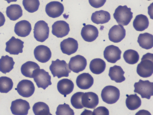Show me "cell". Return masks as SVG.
Returning <instances> with one entry per match:
<instances>
[{"instance_id": "6da1fadb", "label": "cell", "mask_w": 153, "mask_h": 115, "mask_svg": "<svg viewBox=\"0 0 153 115\" xmlns=\"http://www.w3.org/2000/svg\"><path fill=\"white\" fill-rule=\"evenodd\" d=\"M153 54L147 53L144 55L141 61L137 66V74L143 78L151 76L153 73Z\"/></svg>"}, {"instance_id": "7a4b0ae2", "label": "cell", "mask_w": 153, "mask_h": 115, "mask_svg": "<svg viewBox=\"0 0 153 115\" xmlns=\"http://www.w3.org/2000/svg\"><path fill=\"white\" fill-rule=\"evenodd\" d=\"M49 69L54 77L56 76L58 78L62 77H68L71 72L68 64L64 60H60L57 59L52 61Z\"/></svg>"}, {"instance_id": "3957f363", "label": "cell", "mask_w": 153, "mask_h": 115, "mask_svg": "<svg viewBox=\"0 0 153 115\" xmlns=\"http://www.w3.org/2000/svg\"><path fill=\"white\" fill-rule=\"evenodd\" d=\"M131 8L126 5L118 6L115 10L113 16L117 22L123 26L127 25L133 18Z\"/></svg>"}, {"instance_id": "277c9868", "label": "cell", "mask_w": 153, "mask_h": 115, "mask_svg": "<svg viewBox=\"0 0 153 115\" xmlns=\"http://www.w3.org/2000/svg\"><path fill=\"white\" fill-rule=\"evenodd\" d=\"M134 92L140 95L142 98L149 99L153 95V83L149 80L140 79L138 82L134 83Z\"/></svg>"}, {"instance_id": "5b68a950", "label": "cell", "mask_w": 153, "mask_h": 115, "mask_svg": "<svg viewBox=\"0 0 153 115\" xmlns=\"http://www.w3.org/2000/svg\"><path fill=\"white\" fill-rule=\"evenodd\" d=\"M120 96V92L119 89L111 85L105 87L101 93V97L103 101L109 104L116 103L119 99Z\"/></svg>"}, {"instance_id": "8992f818", "label": "cell", "mask_w": 153, "mask_h": 115, "mask_svg": "<svg viewBox=\"0 0 153 115\" xmlns=\"http://www.w3.org/2000/svg\"><path fill=\"white\" fill-rule=\"evenodd\" d=\"M33 30L34 36L37 41L43 42L48 38L49 28L48 24L45 21L37 22L35 24Z\"/></svg>"}, {"instance_id": "52a82bcc", "label": "cell", "mask_w": 153, "mask_h": 115, "mask_svg": "<svg viewBox=\"0 0 153 115\" xmlns=\"http://www.w3.org/2000/svg\"><path fill=\"white\" fill-rule=\"evenodd\" d=\"M33 78L37 87L44 90L52 84L51 76L48 72L43 69L36 70L33 74Z\"/></svg>"}, {"instance_id": "ba28073f", "label": "cell", "mask_w": 153, "mask_h": 115, "mask_svg": "<svg viewBox=\"0 0 153 115\" xmlns=\"http://www.w3.org/2000/svg\"><path fill=\"white\" fill-rule=\"evenodd\" d=\"M19 94L26 98L32 96L34 93L35 87L33 83L27 79H23L18 84L16 88Z\"/></svg>"}, {"instance_id": "9c48e42d", "label": "cell", "mask_w": 153, "mask_h": 115, "mask_svg": "<svg viewBox=\"0 0 153 115\" xmlns=\"http://www.w3.org/2000/svg\"><path fill=\"white\" fill-rule=\"evenodd\" d=\"M30 108L29 102L21 99L13 101L10 108L12 114L16 115H26Z\"/></svg>"}, {"instance_id": "30bf717a", "label": "cell", "mask_w": 153, "mask_h": 115, "mask_svg": "<svg viewBox=\"0 0 153 115\" xmlns=\"http://www.w3.org/2000/svg\"><path fill=\"white\" fill-rule=\"evenodd\" d=\"M68 64L71 70L78 73L85 69L87 64V60L83 56L77 55L71 58Z\"/></svg>"}, {"instance_id": "8fae6325", "label": "cell", "mask_w": 153, "mask_h": 115, "mask_svg": "<svg viewBox=\"0 0 153 115\" xmlns=\"http://www.w3.org/2000/svg\"><path fill=\"white\" fill-rule=\"evenodd\" d=\"M24 42L13 36L6 43L5 51L10 55H18L23 52Z\"/></svg>"}, {"instance_id": "7c38bea8", "label": "cell", "mask_w": 153, "mask_h": 115, "mask_svg": "<svg viewBox=\"0 0 153 115\" xmlns=\"http://www.w3.org/2000/svg\"><path fill=\"white\" fill-rule=\"evenodd\" d=\"M121 52L118 47L111 45L105 48L103 52L104 57L108 62L115 63L120 59Z\"/></svg>"}, {"instance_id": "4fadbf2b", "label": "cell", "mask_w": 153, "mask_h": 115, "mask_svg": "<svg viewBox=\"0 0 153 115\" xmlns=\"http://www.w3.org/2000/svg\"><path fill=\"white\" fill-rule=\"evenodd\" d=\"M52 27V34L58 38H62L67 35L70 30L69 24L63 20L55 22Z\"/></svg>"}, {"instance_id": "5bb4252c", "label": "cell", "mask_w": 153, "mask_h": 115, "mask_svg": "<svg viewBox=\"0 0 153 115\" xmlns=\"http://www.w3.org/2000/svg\"><path fill=\"white\" fill-rule=\"evenodd\" d=\"M45 12L51 17L56 18L60 16L64 11L63 4L58 1H51L46 6Z\"/></svg>"}, {"instance_id": "9a60e30c", "label": "cell", "mask_w": 153, "mask_h": 115, "mask_svg": "<svg viewBox=\"0 0 153 115\" xmlns=\"http://www.w3.org/2000/svg\"><path fill=\"white\" fill-rule=\"evenodd\" d=\"M126 30L123 25H115L109 30L108 35L110 41L114 43L120 42L126 36Z\"/></svg>"}, {"instance_id": "2e32d148", "label": "cell", "mask_w": 153, "mask_h": 115, "mask_svg": "<svg viewBox=\"0 0 153 115\" xmlns=\"http://www.w3.org/2000/svg\"><path fill=\"white\" fill-rule=\"evenodd\" d=\"M34 54L36 59L42 63H45L48 61L51 56V52L50 49L43 45L37 46L34 49Z\"/></svg>"}, {"instance_id": "e0dca14e", "label": "cell", "mask_w": 153, "mask_h": 115, "mask_svg": "<svg viewBox=\"0 0 153 115\" xmlns=\"http://www.w3.org/2000/svg\"><path fill=\"white\" fill-rule=\"evenodd\" d=\"M60 46L63 53L69 55L76 52L78 44L76 40L73 38L68 37L61 42Z\"/></svg>"}, {"instance_id": "ac0fdd59", "label": "cell", "mask_w": 153, "mask_h": 115, "mask_svg": "<svg viewBox=\"0 0 153 115\" xmlns=\"http://www.w3.org/2000/svg\"><path fill=\"white\" fill-rule=\"evenodd\" d=\"M81 100L84 107L90 109H94L99 102L98 95L91 92L84 93L82 96Z\"/></svg>"}, {"instance_id": "d6986e66", "label": "cell", "mask_w": 153, "mask_h": 115, "mask_svg": "<svg viewBox=\"0 0 153 115\" xmlns=\"http://www.w3.org/2000/svg\"><path fill=\"white\" fill-rule=\"evenodd\" d=\"M99 31L95 26L91 25H85L82 28L81 34L83 39L88 42H92L97 37Z\"/></svg>"}, {"instance_id": "ffe728a7", "label": "cell", "mask_w": 153, "mask_h": 115, "mask_svg": "<svg viewBox=\"0 0 153 115\" xmlns=\"http://www.w3.org/2000/svg\"><path fill=\"white\" fill-rule=\"evenodd\" d=\"M32 28L30 23L26 20L18 22L14 27V32L18 36L25 37L30 34Z\"/></svg>"}, {"instance_id": "44dd1931", "label": "cell", "mask_w": 153, "mask_h": 115, "mask_svg": "<svg viewBox=\"0 0 153 115\" xmlns=\"http://www.w3.org/2000/svg\"><path fill=\"white\" fill-rule=\"evenodd\" d=\"M94 79L88 73H83L77 77L76 84L78 87L82 89L86 90L90 88L94 83Z\"/></svg>"}, {"instance_id": "7402d4cb", "label": "cell", "mask_w": 153, "mask_h": 115, "mask_svg": "<svg viewBox=\"0 0 153 115\" xmlns=\"http://www.w3.org/2000/svg\"><path fill=\"white\" fill-rule=\"evenodd\" d=\"M74 87V85L72 81L67 78L60 80L57 84V88L59 92L65 97L72 92Z\"/></svg>"}, {"instance_id": "603a6c76", "label": "cell", "mask_w": 153, "mask_h": 115, "mask_svg": "<svg viewBox=\"0 0 153 115\" xmlns=\"http://www.w3.org/2000/svg\"><path fill=\"white\" fill-rule=\"evenodd\" d=\"M124 73L121 66L115 65L110 68L108 75L111 80L116 83H121L125 80L124 76Z\"/></svg>"}, {"instance_id": "cb8c5ba5", "label": "cell", "mask_w": 153, "mask_h": 115, "mask_svg": "<svg viewBox=\"0 0 153 115\" xmlns=\"http://www.w3.org/2000/svg\"><path fill=\"white\" fill-rule=\"evenodd\" d=\"M91 20L97 24H103L108 22L111 19L110 13L108 11L101 10L92 13Z\"/></svg>"}, {"instance_id": "d4e9b609", "label": "cell", "mask_w": 153, "mask_h": 115, "mask_svg": "<svg viewBox=\"0 0 153 115\" xmlns=\"http://www.w3.org/2000/svg\"><path fill=\"white\" fill-rule=\"evenodd\" d=\"M40 69L39 66L36 63L32 61H28L22 65L21 70L22 74L25 76L33 78L35 71Z\"/></svg>"}, {"instance_id": "484cf974", "label": "cell", "mask_w": 153, "mask_h": 115, "mask_svg": "<svg viewBox=\"0 0 153 115\" xmlns=\"http://www.w3.org/2000/svg\"><path fill=\"white\" fill-rule=\"evenodd\" d=\"M6 14L10 20L16 21L22 16V10L19 5L11 4L7 7Z\"/></svg>"}, {"instance_id": "4316f807", "label": "cell", "mask_w": 153, "mask_h": 115, "mask_svg": "<svg viewBox=\"0 0 153 115\" xmlns=\"http://www.w3.org/2000/svg\"><path fill=\"white\" fill-rule=\"evenodd\" d=\"M133 24L134 28L136 31H141L148 28L149 22L146 16L141 14L136 16Z\"/></svg>"}, {"instance_id": "83f0119b", "label": "cell", "mask_w": 153, "mask_h": 115, "mask_svg": "<svg viewBox=\"0 0 153 115\" xmlns=\"http://www.w3.org/2000/svg\"><path fill=\"white\" fill-rule=\"evenodd\" d=\"M137 41L140 46L142 48L150 49L153 46V36L148 33L140 34Z\"/></svg>"}, {"instance_id": "f1b7e54d", "label": "cell", "mask_w": 153, "mask_h": 115, "mask_svg": "<svg viewBox=\"0 0 153 115\" xmlns=\"http://www.w3.org/2000/svg\"><path fill=\"white\" fill-rule=\"evenodd\" d=\"M15 64L13 58L8 55L2 56L0 59V71L6 74L13 68Z\"/></svg>"}, {"instance_id": "f546056e", "label": "cell", "mask_w": 153, "mask_h": 115, "mask_svg": "<svg viewBox=\"0 0 153 115\" xmlns=\"http://www.w3.org/2000/svg\"><path fill=\"white\" fill-rule=\"evenodd\" d=\"M106 63L103 60L99 58H95L90 62L89 68L94 74H100L103 72L105 68Z\"/></svg>"}, {"instance_id": "4dcf8cb0", "label": "cell", "mask_w": 153, "mask_h": 115, "mask_svg": "<svg viewBox=\"0 0 153 115\" xmlns=\"http://www.w3.org/2000/svg\"><path fill=\"white\" fill-rule=\"evenodd\" d=\"M126 103L127 108L130 110H134L138 109L141 105V101L137 94L127 96Z\"/></svg>"}, {"instance_id": "1f68e13d", "label": "cell", "mask_w": 153, "mask_h": 115, "mask_svg": "<svg viewBox=\"0 0 153 115\" xmlns=\"http://www.w3.org/2000/svg\"><path fill=\"white\" fill-rule=\"evenodd\" d=\"M33 111L35 115H52L50 112L49 107L45 103L38 102L33 105Z\"/></svg>"}, {"instance_id": "d6a6232c", "label": "cell", "mask_w": 153, "mask_h": 115, "mask_svg": "<svg viewBox=\"0 0 153 115\" xmlns=\"http://www.w3.org/2000/svg\"><path fill=\"white\" fill-rule=\"evenodd\" d=\"M123 57L125 61L130 64L136 63L139 59V55L137 52L131 49L126 51L123 53Z\"/></svg>"}, {"instance_id": "836d02e7", "label": "cell", "mask_w": 153, "mask_h": 115, "mask_svg": "<svg viewBox=\"0 0 153 115\" xmlns=\"http://www.w3.org/2000/svg\"><path fill=\"white\" fill-rule=\"evenodd\" d=\"M13 82L12 80L6 76L0 77V92L7 93L12 89Z\"/></svg>"}, {"instance_id": "e575fe53", "label": "cell", "mask_w": 153, "mask_h": 115, "mask_svg": "<svg viewBox=\"0 0 153 115\" xmlns=\"http://www.w3.org/2000/svg\"><path fill=\"white\" fill-rule=\"evenodd\" d=\"M22 4L26 10L33 13L38 10L40 2L39 0H23Z\"/></svg>"}, {"instance_id": "d590c367", "label": "cell", "mask_w": 153, "mask_h": 115, "mask_svg": "<svg viewBox=\"0 0 153 115\" xmlns=\"http://www.w3.org/2000/svg\"><path fill=\"white\" fill-rule=\"evenodd\" d=\"M83 92H77L74 94L71 99V103L72 106L77 109H82L84 107L82 103V96Z\"/></svg>"}, {"instance_id": "8d00e7d4", "label": "cell", "mask_w": 153, "mask_h": 115, "mask_svg": "<svg viewBox=\"0 0 153 115\" xmlns=\"http://www.w3.org/2000/svg\"><path fill=\"white\" fill-rule=\"evenodd\" d=\"M56 114V115H74V113L73 110L70 107L69 105L65 103L64 104L59 105L58 106Z\"/></svg>"}, {"instance_id": "74e56055", "label": "cell", "mask_w": 153, "mask_h": 115, "mask_svg": "<svg viewBox=\"0 0 153 115\" xmlns=\"http://www.w3.org/2000/svg\"><path fill=\"white\" fill-rule=\"evenodd\" d=\"M92 115H109L108 109L104 106H100L94 109L92 112Z\"/></svg>"}, {"instance_id": "f35d334b", "label": "cell", "mask_w": 153, "mask_h": 115, "mask_svg": "<svg viewBox=\"0 0 153 115\" xmlns=\"http://www.w3.org/2000/svg\"><path fill=\"white\" fill-rule=\"evenodd\" d=\"M106 0H88L90 5L95 8H98L102 6Z\"/></svg>"}, {"instance_id": "ab89813d", "label": "cell", "mask_w": 153, "mask_h": 115, "mask_svg": "<svg viewBox=\"0 0 153 115\" xmlns=\"http://www.w3.org/2000/svg\"><path fill=\"white\" fill-rule=\"evenodd\" d=\"M5 21V19L4 15L0 11V27L4 25Z\"/></svg>"}, {"instance_id": "60d3db41", "label": "cell", "mask_w": 153, "mask_h": 115, "mask_svg": "<svg viewBox=\"0 0 153 115\" xmlns=\"http://www.w3.org/2000/svg\"><path fill=\"white\" fill-rule=\"evenodd\" d=\"M143 113H145L147 115L149 114L151 115V114L149 112L145 110H141L137 112L135 115L143 114H142Z\"/></svg>"}, {"instance_id": "b9f144b4", "label": "cell", "mask_w": 153, "mask_h": 115, "mask_svg": "<svg viewBox=\"0 0 153 115\" xmlns=\"http://www.w3.org/2000/svg\"><path fill=\"white\" fill-rule=\"evenodd\" d=\"M7 1L8 3H10L12 2H16L17 0H4Z\"/></svg>"}, {"instance_id": "7bdbcfd3", "label": "cell", "mask_w": 153, "mask_h": 115, "mask_svg": "<svg viewBox=\"0 0 153 115\" xmlns=\"http://www.w3.org/2000/svg\"><path fill=\"white\" fill-rule=\"evenodd\" d=\"M148 0V1H150V0Z\"/></svg>"}, {"instance_id": "ee69618b", "label": "cell", "mask_w": 153, "mask_h": 115, "mask_svg": "<svg viewBox=\"0 0 153 115\" xmlns=\"http://www.w3.org/2000/svg\"><path fill=\"white\" fill-rule=\"evenodd\" d=\"M62 0V1L63 0Z\"/></svg>"}]
</instances>
